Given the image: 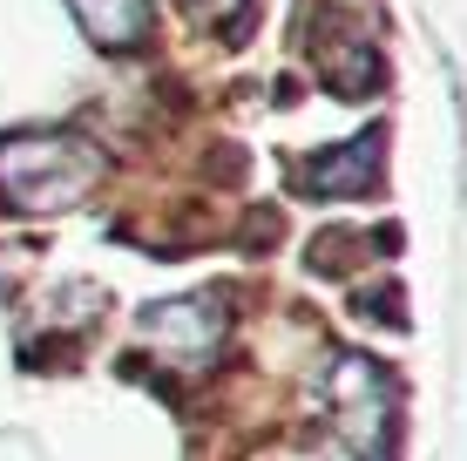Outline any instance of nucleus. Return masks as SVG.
<instances>
[{"instance_id":"39448f33","label":"nucleus","mask_w":467,"mask_h":461,"mask_svg":"<svg viewBox=\"0 0 467 461\" xmlns=\"http://www.w3.org/2000/svg\"><path fill=\"white\" fill-rule=\"evenodd\" d=\"M379 150H386V136L359 130L352 142H339V150H312L305 156L298 183L312 190V197H373L379 190Z\"/></svg>"},{"instance_id":"20e7f679","label":"nucleus","mask_w":467,"mask_h":461,"mask_svg":"<svg viewBox=\"0 0 467 461\" xmlns=\"http://www.w3.org/2000/svg\"><path fill=\"white\" fill-rule=\"evenodd\" d=\"M223 332H231V306L217 292H190V299H163V306L142 312V340L156 346V360L170 367H211Z\"/></svg>"},{"instance_id":"7ed1b4c3","label":"nucleus","mask_w":467,"mask_h":461,"mask_svg":"<svg viewBox=\"0 0 467 461\" xmlns=\"http://www.w3.org/2000/svg\"><path fill=\"white\" fill-rule=\"evenodd\" d=\"M312 61L339 95H373L386 61H379V7L373 0H318L312 7Z\"/></svg>"},{"instance_id":"f03ea898","label":"nucleus","mask_w":467,"mask_h":461,"mask_svg":"<svg viewBox=\"0 0 467 461\" xmlns=\"http://www.w3.org/2000/svg\"><path fill=\"white\" fill-rule=\"evenodd\" d=\"M326 393H332V427L359 461H393V414H400V393L386 380L379 360L366 353H332L326 367Z\"/></svg>"},{"instance_id":"f257e3e1","label":"nucleus","mask_w":467,"mask_h":461,"mask_svg":"<svg viewBox=\"0 0 467 461\" xmlns=\"http://www.w3.org/2000/svg\"><path fill=\"white\" fill-rule=\"evenodd\" d=\"M102 183V150L68 130H14L0 136V204L21 217L75 211Z\"/></svg>"},{"instance_id":"0eeeda50","label":"nucleus","mask_w":467,"mask_h":461,"mask_svg":"<svg viewBox=\"0 0 467 461\" xmlns=\"http://www.w3.org/2000/svg\"><path fill=\"white\" fill-rule=\"evenodd\" d=\"M190 7H231V0H190Z\"/></svg>"},{"instance_id":"423d86ee","label":"nucleus","mask_w":467,"mask_h":461,"mask_svg":"<svg viewBox=\"0 0 467 461\" xmlns=\"http://www.w3.org/2000/svg\"><path fill=\"white\" fill-rule=\"evenodd\" d=\"M75 21H82V35L95 47H109V55H122V47H142L156 27V7L150 0H68Z\"/></svg>"}]
</instances>
